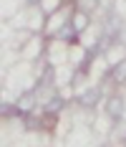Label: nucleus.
I'll return each mask as SVG.
<instances>
[{
    "instance_id": "nucleus-1",
    "label": "nucleus",
    "mask_w": 126,
    "mask_h": 147,
    "mask_svg": "<svg viewBox=\"0 0 126 147\" xmlns=\"http://www.w3.org/2000/svg\"><path fill=\"white\" fill-rule=\"evenodd\" d=\"M101 86H91L86 89L83 94H78V104L81 107H86V109H93V107H98V102H101Z\"/></svg>"
},
{
    "instance_id": "nucleus-2",
    "label": "nucleus",
    "mask_w": 126,
    "mask_h": 147,
    "mask_svg": "<svg viewBox=\"0 0 126 147\" xmlns=\"http://www.w3.org/2000/svg\"><path fill=\"white\" fill-rule=\"evenodd\" d=\"M33 107H35V91H25V94L18 96V102H15V112H18V114H30Z\"/></svg>"
},
{
    "instance_id": "nucleus-3",
    "label": "nucleus",
    "mask_w": 126,
    "mask_h": 147,
    "mask_svg": "<svg viewBox=\"0 0 126 147\" xmlns=\"http://www.w3.org/2000/svg\"><path fill=\"white\" fill-rule=\"evenodd\" d=\"M106 114H109L113 122H119V119L124 117V99H121V96H109V99H106Z\"/></svg>"
},
{
    "instance_id": "nucleus-4",
    "label": "nucleus",
    "mask_w": 126,
    "mask_h": 147,
    "mask_svg": "<svg viewBox=\"0 0 126 147\" xmlns=\"http://www.w3.org/2000/svg\"><path fill=\"white\" fill-rule=\"evenodd\" d=\"M71 26H73V30L81 36V33L88 28V13H86V10H76L73 18H71Z\"/></svg>"
},
{
    "instance_id": "nucleus-5",
    "label": "nucleus",
    "mask_w": 126,
    "mask_h": 147,
    "mask_svg": "<svg viewBox=\"0 0 126 147\" xmlns=\"http://www.w3.org/2000/svg\"><path fill=\"white\" fill-rule=\"evenodd\" d=\"M111 79L116 81V84H124V81H126V59H121L119 63H116V66H113Z\"/></svg>"
},
{
    "instance_id": "nucleus-6",
    "label": "nucleus",
    "mask_w": 126,
    "mask_h": 147,
    "mask_svg": "<svg viewBox=\"0 0 126 147\" xmlns=\"http://www.w3.org/2000/svg\"><path fill=\"white\" fill-rule=\"evenodd\" d=\"M61 107H63V99L61 96H53V99L45 102V112L48 114H56V112H61Z\"/></svg>"
},
{
    "instance_id": "nucleus-7",
    "label": "nucleus",
    "mask_w": 126,
    "mask_h": 147,
    "mask_svg": "<svg viewBox=\"0 0 126 147\" xmlns=\"http://www.w3.org/2000/svg\"><path fill=\"white\" fill-rule=\"evenodd\" d=\"M28 3H30V5H38V3H41V0H28Z\"/></svg>"
}]
</instances>
